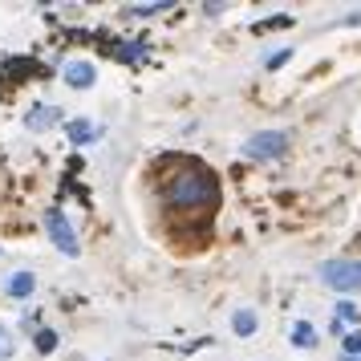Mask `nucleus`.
Returning a JSON list of instances; mask_svg holds the SVG:
<instances>
[{
  "label": "nucleus",
  "instance_id": "16",
  "mask_svg": "<svg viewBox=\"0 0 361 361\" xmlns=\"http://www.w3.org/2000/svg\"><path fill=\"white\" fill-rule=\"evenodd\" d=\"M345 25H361V13H353V17H345Z\"/></svg>",
  "mask_w": 361,
  "mask_h": 361
},
{
  "label": "nucleus",
  "instance_id": "8",
  "mask_svg": "<svg viewBox=\"0 0 361 361\" xmlns=\"http://www.w3.org/2000/svg\"><path fill=\"white\" fill-rule=\"evenodd\" d=\"M293 345L296 349H312V345H317V329H312L309 321H296L293 325Z\"/></svg>",
  "mask_w": 361,
  "mask_h": 361
},
{
  "label": "nucleus",
  "instance_id": "3",
  "mask_svg": "<svg viewBox=\"0 0 361 361\" xmlns=\"http://www.w3.org/2000/svg\"><path fill=\"white\" fill-rule=\"evenodd\" d=\"M284 147H288V134L284 130H260V134H252V138L244 142V154L256 159V163H268V159H280Z\"/></svg>",
  "mask_w": 361,
  "mask_h": 361
},
{
  "label": "nucleus",
  "instance_id": "5",
  "mask_svg": "<svg viewBox=\"0 0 361 361\" xmlns=\"http://www.w3.org/2000/svg\"><path fill=\"white\" fill-rule=\"evenodd\" d=\"M94 78H98V69L90 66V61H69L66 66V82L73 85V90H90Z\"/></svg>",
  "mask_w": 361,
  "mask_h": 361
},
{
  "label": "nucleus",
  "instance_id": "15",
  "mask_svg": "<svg viewBox=\"0 0 361 361\" xmlns=\"http://www.w3.org/2000/svg\"><path fill=\"white\" fill-rule=\"evenodd\" d=\"M288 57H293V49H280L276 57H268L264 66H268V69H280V66H284V61H288Z\"/></svg>",
  "mask_w": 361,
  "mask_h": 361
},
{
  "label": "nucleus",
  "instance_id": "11",
  "mask_svg": "<svg viewBox=\"0 0 361 361\" xmlns=\"http://www.w3.org/2000/svg\"><path fill=\"white\" fill-rule=\"evenodd\" d=\"M94 126H90V122H69V138H73V142H78V147H82V142H90V138H94Z\"/></svg>",
  "mask_w": 361,
  "mask_h": 361
},
{
  "label": "nucleus",
  "instance_id": "1",
  "mask_svg": "<svg viewBox=\"0 0 361 361\" xmlns=\"http://www.w3.org/2000/svg\"><path fill=\"white\" fill-rule=\"evenodd\" d=\"M166 199H171V207H179V212H203V207L215 203V183H212V175H203V171H183V175L171 179Z\"/></svg>",
  "mask_w": 361,
  "mask_h": 361
},
{
  "label": "nucleus",
  "instance_id": "7",
  "mask_svg": "<svg viewBox=\"0 0 361 361\" xmlns=\"http://www.w3.org/2000/svg\"><path fill=\"white\" fill-rule=\"evenodd\" d=\"M57 114H61L57 106H37L33 114L25 118V126H29V130H49L53 122H57Z\"/></svg>",
  "mask_w": 361,
  "mask_h": 361
},
{
  "label": "nucleus",
  "instance_id": "4",
  "mask_svg": "<svg viewBox=\"0 0 361 361\" xmlns=\"http://www.w3.org/2000/svg\"><path fill=\"white\" fill-rule=\"evenodd\" d=\"M45 231H49V240L57 244V252H61V256H78V231L69 228L66 212L49 207V212H45Z\"/></svg>",
  "mask_w": 361,
  "mask_h": 361
},
{
  "label": "nucleus",
  "instance_id": "9",
  "mask_svg": "<svg viewBox=\"0 0 361 361\" xmlns=\"http://www.w3.org/2000/svg\"><path fill=\"white\" fill-rule=\"evenodd\" d=\"M256 325H260V321H256V312H252V309H240L235 317H231V329H235L240 337H252V333H256Z\"/></svg>",
  "mask_w": 361,
  "mask_h": 361
},
{
  "label": "nucleus",
  "instance_id": "2",
  "mask_svg": "<svg viewBox=\"0 0 361 361\" xmlns=\"http://www.w3.org/2000/svg\"><path fill=\"white\" fill-rule=\"evenodd\" d=\"M317 272H321V284L333 288V293H357L361 288V260L337 256V260H325Z\"/></svg>",
  "mask_w": 361,
  "mask_h": 361
},
{
  "label": "nucleus",
  "instance_id": "17",
  "mask_svg": "<svg viewBox=\"0 0 361 361\" xmlns=\"http://www.w3.org/2000/svg\"><path fill=\"white\" fill-rule=\"evenodd\" d=\"M349 361H357V357H349Z\"/></svg>",
  "mask_w": 361,
  "mask_h": 361
},
{
  "label": "nucleus",
  "instance_id": "6",
  "mask_svg": "<svg viewBox=\"0 0 361 361\" xmlns=\"http://www.w3.org/2000/svg\"><path fill=\"white\" fill-rule=\"evenodd\" d=\"M33 288H37V276H33V272H17V276L4 280V293L17 296V300H25V296L33 293Z\"/></svg>",
  "mask_w": 361,
  "mask_h": 361
},
{
  "label": "nucleus",
  "instance_id": "10",
  "mask_svg": "<svg viewBox=\"0 0 361 361\" xmlns=\"http://www.w3.org/2000/svg\"><path fill=\"white\" fill-rule=\"evenodd\" d=\"M337 321H345V325H357L361 309L353 305V300H341V305H337V317H333V325H337Z\"/></svg>",
  "mask_w": 361,
  "mask_h": 361
},
{
  "label": "nucleus",
  "instance_id": "12",
  "mask_svg": "<svg viewBox=\"0 0 361 361\" xmlns=\"http://www.w3.org/2000/svg\"><path fill=\"white\" fill-rule=\"evenodd\" d=\"M13 349H17L13 333H8V325H0V361H8V357H13Z\"/></svg>",
  "mask_w": 361,
  "mask_h": 361
},
{
  "label": "nucleus",
  "instance_id": "14",
  "mask_svg": "<svg viewBox=\"0 0 361 361\" xmlns=\"http://www.w3.org/2000/svg\"><path fill=\"white\" fill-rule=\"evenodd\" d=\"M345 353H349V357H357V353H361V329L345 337Z\"/></svg>",
  "mask_w": 361,
  "mask_h": 361
},
{
  "label": "nucleus",
  "instance_id": "13",
  "mask_svg": "<svg viewBox=\"0 0 361 361\" xmlns=\"http://www.w3.org/2000/svg\"><path fill=\"white\" fill-rule=\"evenodd\" d=\"M37 349H41V353H53V349H57V333H53V329H41V333H37Z\"/></svg>",
  "mask_w": 361,
  "mask_h": 361
}]
</instances>
